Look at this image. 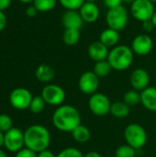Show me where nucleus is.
Instances as JSON below:
<instances>
[{
  "mask_svg": "<svg viewBox=\"0 0 156 157\" xmlns=\"http://www.w3.org/2000/svg\"><path fill=\"white\" fill-rule=\"evenodd\" d=\"M153 46L154 42L149 35L140 34L133 39L131 48L135 54L140 56H145L151 52Z\"/></svg>",
  "mask_w": 156,
  "mask_h": 157,
  "instance_id": "obj_12",
  "label": "nucleus"
},
{
  "mask_svg": "<svg viewBox=\"0 0 156 157\" xmlns=\"http://www.w3.org/2000/svg\"><path fill=\"white\" fill-rule=\"evenodd\" d=\"M45 105H46V102L44 101L42 97L41 96H36V97H33L29 109L34 114H40L44 110Z\"/></svg>",
  "mask_w": 156,
  "mask_h": 157,
  "instance_id": "obj_26",
  "label": "nucleus"
},
{
  "mask_svg": "<svg viewBox=\"0 0 156 157\" xmlns=\"http://www.w3.org/2000/svg\"><path fill=\"white\" fill-rule=\"evenodd\" d=\"M136 149L129 144L120 145L115 151V157H135Z\"/></svg>",
  "mask_w": 156,
  "mask_h": 157,
  "instance_id": "obj_27",
  "label": "nucleus"
},
{
  "mask_svg": "<svg viewBox=\"0 0 156 157\" xmlns=\"http://www.w3.org/2000/svg\"><path fill=\"white\" fill-rule=\"evenodd\" d=\"M130 82H131V86L134 90L142 92L149 86L150 75L145 69L137 68L131 73L130 77Z\"/></svg>",
  "mask_w": 156,
  "mask_h": 157,
  "instance_id": "obj_13",
  "label": "nucleus"
},
{
  "mask_svg": "<svg viewBox=\"0 0 156 157\" xmlns=\"http://www.w3.org/2000/svg\"><path fill=\"white\" fill-rule=\"evenodd\" d=\"M122 2H123V0H104V4L108 9L115 8V7H118L120 6H122L121 5Z\"/></svg>",
  "mask_w": 156,
  "mask_h": 157,
  "instance_id": "obj_32",
  "label": "nucleus"
},
{
  "mask_svg": "<svg viewBox=\"0 0 156 157\" xmlns=\"http://www.w3.org/2000/svg\"><path fill=\"white\" fill-rule=\"evenodd\" d=\"M99 86V77L93 71L83 73L78 80V87L80 91L86 95H93L97 93Z\"/></svg>",
  "mask_w": 156,
  "mask_h": 157,
  "instance_id": "obj_11",
  "label": "nucleus"
},
{
  "mask_svg": "<svg viewBox=\"0 0 156 157\" xmlns=\"http://www.w3.org/2000/svg\"><path fill=\"white\" fill-rule=\"evenodd\" d=\"M152 21H153L154 27L156 28V10L155 12H154V16H153V17H152Z\"/></svg>",
  "mask_w": 156,
  "mask_h": 157,
  "instance_id": "obj_40",
  "label": "nucleus"
},
{
  "mask_svg": "<svg viewBox=\"0 0 156 157\" xmlns=\"http://www.w3.org/2000/svg\"><path fill=\"white\" fill-rule=\"evenodd\" d=\"M42 98L46 104L51 106H61L65 100V91L63 87L54 84L46 85L41 91Z\"/></svg>",
  "mask_w": 156,
  "mask_h": 157,
  "instance_id": "obj_8",
  "label": "nucleus"
},
{
  "mask_svg": "<svg viewBox=\"0 0 156 157\" xmlns=\"http://www.w3.org/2000/svg\"><path fill=\"white\" fill-rule=\"evenodd\" d=\"M4 142H5V133L0 132V149L4 145Z\"/></svg>",
  "mask_w": 156,
  "mask_h": 157,
  "instance_id": "obj_39",
  "label": "nucleus"
},
{
  "mask_svg": "<svg viewBox=\"0 0 156 157\" xmlns=\"http://www.w3.org/2000/svg\"><path fill=\"white\" fill-rule=\"evenodd\" d=\"M124 138L127 144L138 150L143 148L147 143V133L144 128L138 123L129 124L124 131Z\"/></svg>",
  "mask_w": 156,
  "mask_h": 157,
  "instance_id": "obj_4",
  "label": "nucleus"
},
{
  "mask_svg": "<svg viewBox=\"0 0 156 157\" xmlns=\"http://www.w3.org/2000/svg\"><path fill=\"white\" fill-rule=\"evenodd\" d=\"M66 10H79L85 0H58Z\"/></svg>",
  "mask_w": 156,
  "mask_h": 157,
  "instance_id": "obj_28",
  "label": "nucleus"
},
{
  "mask_svg": "<svg viewBox=\"0 0 156 157\" xmlns=\"http://www.w3.org/2000/svg\"><path fill=\"white\" fill-rule=\"evenodd\" d=\"M63 40L65 45L67 46H74L80 40V30L74 29H65Z\"/></svg>",
  "mask_w": 156,
  "mask_h": 157,
  "instance_id": "obj_22",
  "label": "nucleus"
},
{
  "mask_svg": "<svg viewBox=\"0 0 156 157\" xmlns=\"http://www.w3.org/2000/svg\"><path fill=\"white\" fill-rule=\"evenodd\" d=\"M13 128V121L10 116L6 114H0V132L6 133Z\"/></svg>",
  "mask_w": 156,
  "mask_h": 157,
  "instance_id": "obj_29",
  "label": "nucleus"
},
{
  "mask_svg": "<svg viewBox=\"0 0 156 157\" xmlns=\"http://www.w3.org/2000/svg\"><path fill=\"white\" fill-rule=\"evenodd\" d=\"M84 157H102L100 155V154H98V153H97V152H95V151H92V152H89V153H87L86 155H85Z\"/></svg>",
  "mask_w": 156,
  "mask_h": 157,
  "instance_id": "obj_38",
  "label": "nucleus"
},
{
  "mask_svg": "<svg viewBox=\"0 0 156 157\" xmlns=\"http://www.w3.org/2000/svg\"><path fill=\"white\" fill-rule=\"evenodd\" d=\"M131 112V107H129L124 101H117L111 104L109 113L118 119H123L129 116Z\"/></svg>",
  "mask_w": 156,
  "mask_h": 157,
  "instance_id": "obj_20",
  "label": "nucleus"
},
{
  "mask_svg": "<svg viewBox=\"0 0 156 157\" xmlns=\"http://www.w3.org/2000/svg\"><path fill=\"white\" fill-rule=\"evenodd\" d=\"M123 101L129 107H135L141 103V93L137 90L131 89L127 91L123 96Z\"/></svg>",
  "mask_w": 156,
  "mask_h": 157,
  "instance_id": "obj_24",
  "label": "nucleus"
},
{
  "mask_svg": "<svg viewBox=\"0 0 156 157\" xmlns=\"http://www.w3.org/2000/svg\"><path fill=\"white\" fill-rule=\"evenodd\" d=\"M71 133L74 141H76L79 144H85L88 142L91 137V132L89 129L83 124L77 126Z\"/></svg>",
  "mask_w": 156,
  "mask_h": 157,
  "instance_id": "obj_21",
  "label": "nucleus"
},
{
  "mask_svg": "<svg viewBox=\"0 0 156 157\" xmlns=\"http://www.w3.org/2000/svg\"><path fill=\"white\" fill-rule=\"evenodd\" d=\"M57 1L58 0H34L33 6L39 12H48L56 6Z\"/></svg>",
  "mask_w": 156,
  "mask_h": 157,
  "instance_id": "obj_25",
  "label": "nucleus"
},
{
  "mask_svg": "<svg viewBox=\"0 0 156 157\" xmlns=\"http://www.w3.org/2000/svg\"><path fill=\"white\" fill-rule=\"evenodd\" d=\"M6 22H7L6 16L5 15V13L3 11H0V32L5 29V28L6 26Z\"/></svg>",
  "mask_w": 156,
  "mask_h": 157,
  "instance_id": "obj_35",
  "label": "nucleus"
},
{
  "mask_svg": "<svg viewBox=\"0 0 156 157\" xmlns=\"http://www.w3.org/2000/svg\"><path fill=\"white\" fill-rule=\"evenodd\" d=\"M155 12L154 3L150 0H134L131 6V13L138 21L151 20Z\"/></svg>",
  "mask_w": 156,
  "mask_h": 157,
  "instance_id": "obj_6",
  "label": "nucleus"
},
{
  "mask_svg": "<svg viewBox=\"0 0 156 157\" xmlns=\"http://www.w3.org/2000/svg\"><path fill=\"white\" fill-rule=\"evenodd\" d=\"M134 0H123V2H127V3H132Z\"/></svg>",
  "mask_w": 156,
  "mask_h": 157,
  "instance_id": "obj_44",
  "label": "nucleus"
},
{
  "mask_svg": "<svg viewBox=\"0 0 156 157\" xmlns=\"http://www.w3.org/2000/svg\"><path fill=\"white\" fill-rule=\"evenodd\" d=\"M25 145L24 132L17 129L12 128L5 133V148L11 153H17Z\"/></svg>",
  "mask_w": 156,
  "mask_h": 157,
  "instance_id": "obj_10",
  "label": "nucleus"
},
{
  "mask_svg": "<svg viewBox=\"0 0 156 157\" xmlns=\"http://www.w3.org/2000/svg\"><path fill=\"white\" fill-rule=\"evenodd\" d=\"M53 126L63 132H72L81 124V115L72 105H61L52 114Z\"/></svg>",
  "mask_w": 156,
  "mask_h": 157,
  "instance_id": "obj_1",
  "label": "nucleus"
},
{
  "mask_svg": "<svg viewBox=\"0 0 156 157\" xmlns=\"http://www.w3.org/2000/svg\"><path fill=\"white\" fill-rule=\"evenodd\" d=\"M143 30H144L145 32H148V33H149V32L153 31L155 27H154V25L152 19H151V20H147V21L143 22Z\"/></svg>",
  "mask_w": 156,
  "mask_h": 157,
  "instance_id": "obj_33",
  "label": "nucleus"
},
{
  "mask_svg": "<svg viewBox=\"0 0 156 157\" xmlns=\"http://www.w3.org/2000/svg\"><path fill=\"white\" fill-rule=\"evenodd\" d=\"M63 26L65 29H79L84 25V20L78 10H66L62 17Z\"/></svg>",
  "mask_w": 156,
  "mask_h": 157,
  "instance_id": "obj_14",
  "label": "nucleus"
},
{
  "mask_svg": "<svg viewBox=\"0 0 156 157\" xmlns=\"http://www.w3.org/2000/svg\"><path fill=\"white\" fill-rule=\"evenodd\" d=\"M111 102L109 98L102 93H95L91 95L88 100V107L91 112L96 116H105L109 113Z\"/></svg>",
  "mask_w": 156,
  "mask_h": 157,
  "instance_id": "obj_9",
  "label": "nucleus"
},
{
  "mask_svg": "<svg viewBox=\"0 0 156 157\" xmlns=\"http://www.w3.org/2000/svg\"><path fill=\"white\" fill-rule=\"evenodd\" d=\"M97 0H85V2H91V3H96Z\"/></svg>",
  "mask_w": 156,
  "mask_h": 157,
  "instance_id": "obj_43",
  "label": "nucleus"
},
{
  "mask_svg": "<svg viewBox=\"0 0 156 157\" xmlns=\"http://www.w3.org/2000/svg\"><path fill=\"white\" fill-rule=\"evenodd\" d=\"M35 76L41 83H49L54 78L55 71L51 65L42 63L37 67L35 71Z\"/></svg>",
  "mask_w": 156,
  "mask_h": 157,
  "instance_id": "obj_19",
  "label": "nucleus"
},
{
  "mask_svg": "<svg viewBox=\"0 0 156 157\" xmlns=\"http://www.w3.org/2000/svg\"><path fill=\"white\" fill-rule=\"evenodd\" d=\"M79 13L84 22L86 23H95L100 16V10L98 6L96 3L91 2H85L80 7Z\"/></svg>",
  "mask_w": 156,
  "mask_h": 157,
  "instance_id": "obj_15",
  "label": "nucleus"
},
{
  "mask_svg": "<svg viewBox=\"0 0 156 157\" xmlns=\"http://www.w3.org/2000/svg\"><path fill=\"white\" fill-rule=\"evenodd\" d=\"M128 19V11L123 6L108 9L106 15V21L108 28L117 31L122 30L127 26Z\"/></svg>",
  "mask_w": 156,
  "mask_h": 157,
  "instance_id": "obj_5",
  "label": "nucleus"
},
{
  "mask_svg": "<svg viewBox=\"0 0 156 157\" xmlns=\"http://www.w3.org/2000/svg\"><path fill=\"white\" fill-rule=\"evenodd\" d=\"M56 157H84V155L77 148L68 147V148L63 149L56 155Z\"/></svg>",
  "mask_w": 156,
  "mask_h": 157,
  "instance_id": "obj_30",
  "label": "nucleus"
},
{
  "mask_svg": "<svg viewBox=\"0 0 156 157\" xmlns=\"http://www.w3.org/2000/svg\"><path fill=\"white\" fill-rule=\"evenodd\" d=\"M33 97L30 91L25 87H17L9 94V103L12 108L17 110H24L29 108Z\"/></svg>",
  "mask_w": 156,
  "mask_h": 157,
  "instance_id": "obj_7",
  "label": "nucleus"
},
{
  "mask_svg": "<svg viewBox=\"0 0 156 157\" xmlns=\"http://www.w3.org/2000/svg\"><path fill=\"white\" fill-rule=\"evenodd\" d=\"M12 0H0V11H3L7 9L11 5Z\"/></svg>",
  "mask_w": 156,
  "mask_h": 157,
  "instance_id": "obj_36",
  "label": "nucleus"
},
{
  "mask_svg": "<svg viewBox=\"0 0 156 157\" xmlns=\"http://www.w3.org/2000/svg\"><path fill=\"white\" fill-rule=\"evenodd\" d=\"M112 70H113V69H112L110 63H108V60H104V61L97 62V63H95L93 72H94L99 78H102V77L108 76V75L111 73Z\"/></svg>",
  "mask_w": 156,
  "mask_h": 157,
  "instance_id": "obj_23",
  "label": "nucleus"
},
{
  "mask_svg": "<svg viewBox=\"0 0 156 157\" xmlns=\"http://www.w3.org/2000/svg\"><path fill=\"white\" fill-rule=\"evenodd\" d=\"M108 53V47L103 44L100 40L92 42L88 47V55L96 63L107 60Z\"/></svg>",
  "mask_w": 156,
  "mask_h": 157,
  "instance_id": "obj_16",
  "label": "nucleus"
},
{
  "mask_svg": "<svg viewBox=\"0 0 156 157\" xmlns=\"http://www.w3.org/2000/svg\"><path fill=\"white\" fill-rule=\"evenodd\" d=\"M150 1H152L153 3H156V0H150Z\"/></svg>",
  "mask_w": 156,
  "mask_h": 157,
  "instance_id": "obj_45",
  "label": "nucleus"
},
{
  "mask_svg": "<svg viewBox=\"0 0 156 157\" xmlns=\"http://www.w3.org/2000/svg\"><path fill=\"white\" fill-rule=\"evenodd\" d=\"M113 70L124 71L131 67L134 60V52L131 47L117 45L109 51L108 59Z\"/></svg>",
  "mask_w": 156,
  "mask_h": 157,
  "instance_id": "obj_3",
  "label": "nucleus"
},
{
  "mask_svg": "<svg viewBox=\"0 0 156 157\" xmlns=\"http://www.w3.org/2000/svg\"><path fill=\"white\" fill-rule=\"evenodd\" d=\"M141 103L146 109L156 111V87L148 86L141 92Z\"/></svg>",
  "mask_w": 156,
  "mask_h": 157,
  "instance_id": "obj_17",
  "label": "nucleus"
},
{
  "mask_svg": "<svg viewBox=\"0 0 156 157\" xmlns=\"http://www.w3.org/2000/svg\"><path fill=\"white\" fill-rule=\"evenodd\" d=\"M19 1H20L21 3H23V4H29V3H31V2L33 3L34 0H19Z\"/></svg>",
  "mask_w": 156,
  "mask_h": 157,
  "instance_id": "obj_41",
  "label": "nucleus"
},
{
  "mask_svg": "<svg viewBox=\"0 0 156 157\" xmlns=\"http://www.w3.org/2000/svg\"><path fill=\"white\" fill-rule=\"evenodd\" d=\"M38 9L32 5V6H28L27 7V9H26V15L28 16V17H35L37 14H38Z\"/></svg>",
  "mask_w": 156,
  "mask_h": 157,
  "instance_id": "obj_34",
  "label": "nucleus"
},
{
  "mask_svg": "<svg viewBox=\"0 0 156 157\" xmlns=\"http://www.w3.org/2000/svg\"><path fill=\"white\" fill-rule=\"evenodd\" d=\"M0 157H7L6 154L3 150H1V149H0Z\"/></svg>",
  "mask_w": 156,
  "mask_h": 157,
  "instance_id": "obj_42",
  "label": "nucleus"
},
{
  "mask_svg": "<svg viewBox=\"0 0 156 157\" xmlns=\"http://www.w3.org/2000/svg\"><path fill=\"white\" fill-rule=\"evenodd\" d=\"M37 157H56V155L50 150H44L40 153L38 154V156Z\"/></svg>",
  "mask_w": 156,
  "mask_h": 157,
  "instance_id": "obj_37",
  "label": "nucleus"
},
{
  "mask_svg": "<svg viewBox=\"0 0 156 157\" xmlns=\"http://www.w3.org/2000/svg\"><path fill=\"white\" fill-rule=\"evenodd\" d=\"M26 148L39 154L47 150L51 144V134L49 130L40 124H34L27 128L24 132Z\"/></svg>",
  "mask_w": 156,
  "mask_h": 157,
  "instance_id": "obj_2",
  "label": "nucleus"
},
{
  "mask_svg": "<svg viewBox=\"0 0 156 157\" xmlns=\"http://www.w3.org/2000/svg\"><path fill=\"white\" fill-rule=\"evenodd\" d=\"M38 154L28 149V148H22L21 150H19L17 153H16L15 157H37Z\"/></svg>",
  "mask_w": 156,
  "mask_h": 157,
  "instance_id": "obj_31",
  "label": "nucleus"
},
{
  "mask_svg": "<svg viewBox=\"0 0 156 157\" xmlns=\"http://www.w3.org/2000/svg\"><path fill=\"white\" fill-rule=\"evenodd\" d=\"M99 40L107 47L113 48L117 46L120 41V31L108 28L100 33Z\"/></svg>",
  "mask_w": 156,
  "mask_h": 157,
  "instance_id": "obj_18",
  "label": "nucleus"
}]
</instances>
